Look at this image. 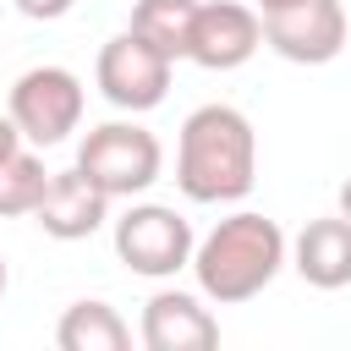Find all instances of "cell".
Returning <instances> with one entry per match:
<instances>
[{
  "instance_id": "3",
  "label": "cell",
  "mask_w": 351,
  "mask_h": 351,
  "mask_svg": "<svg viewBox=\"0 0 351 351\" xmlns=\"http://www.w3.org/2000/svg\"><path fill=\"white\" fill-rule=\"evenodd\" d=\"M77 170L110 197V203H132L143 197L159 176H165V148L143 121H99L82 143H77Z\"/></svg>"
},
{
  "instance_id": "10",
  "label": "cell",
  "mask_w": 351,
  "mask_h": 351,
  "mask_svg": "<svg viewBox=\"0 0 351 351\" xmlns=\"http://www.w3.org/2000/svg\"><path fill=\"white\" fill-rule=\"evenodd\" d=\"M110 219V197L71 165V170H49V186L33 208V225L49 241H88L99 225Z\"/></svg>"
},
{
  "instance_id": "11",
  "label": "cell",
  "mask_w": 351,
  "mask_h": 351,
  "mask_svg": "<svg viewBox=\"0 0 351 351\" xmlns=\"http://www.w3.org/2000/svg\"><path fill=\"white\" fill-rule=\"evenodd\" d=\"M313 291H346L351 285V219L346 214H324V219H307L302 236L291 241V258H285Z\"/></svg>"
},
{
  "instance_id": "17",
  "label": "cell",
  "mask_w": 351,
  "mask_h": 351,
  "mask_svg": "<svg viewBox=\"0 0 351 351\" xmlns=\"http://www.w3.org/2000/svg\"><path fill=\"white\" fill-rule=\"evenodd\" d=\"M280 5H291V0H252V11H258V16H269V11H280Z\"/></svg>"
},
{
  "instance_id": "16",
  "label": "cell",
  "mask_w": 351,
  "mask_h": 351,
  "mask_svg": "<svg viewBox=\"0 0 351 351\" xmlns=\"http://www.w3.org/2000/svg\"><path fill=\"white\" fill-rule=\"evenodd\" d=\"M22 148V132H16V121L11 115H0V159H11Z\"/></svg>"
},
{
  "instance_id": "4",
  "label": "cell",
  "mask_w": 351,
  "mask_h": 351,
  "mask_svg": "<svg viewBox=\"0 0 351 351\" xmlns=\"http://www.w3.org/2000/svg\"><path fill=\"white\" fill-rule=\"evenodd\" d=\"M82 110H88V88L66 66H27L11 82V99H5V115L16 121L22 143H33V148L66 143L82 126Z\"/></svg>"
},
{
  "instance_id": "15",
  "label": "cell",
  "mask_w": 351,
  "mask_h": 351,
  "mask_svg": "<svg viewBox=\"0 0 351 351\" xmlns=\"http://www.w3.org/2000/svg\"><path fill=\"white\" fill-rule=\"evenodd\" d=\"M11 5H16L27 22H60V16H66L77 0H11Z\"/></svg>"
},
{
  "instance_id": "7",
  "label": "cell",
  "mask_w": 351,
  "mask_h": 351,
  "mask_svg": "<svg viewBox=\"0 0 351 351\" xmlns=\"http://www.w3.org/2000/svg\"><path fill=\"white\" fill-rule=\"evenodd\" d=\"M346 5L340 0H291L263 16V44L291 66H329L346 49Z\"/></svg>"
},
{
  "instance_id": "5",
  "label": "cell",
  "mask_w": 351,
  "mask_h": 351,
  "mask_svg": "<svg viewBox=\"0 0 351 351\" xmlns=\"http://www.w3.org/2000/svg\"><path fill=\"white\" fill-rule=\"evenodd\" d=\"M192 225L186 214H176L170 203H132L121 219H115V258L143 274V280H170L192 263Z\"/></svg>"
},
{
  "instance_id": "6",
  "label": "cell",
  "mask_w": 351,
  "mask_h": 351,
  "mask_svg": "<svg viewBox=\"0 0 351 351\" xmlns=\"http://www.w3.org/2000/svg\"><path fill=\"white\" fill-rule=\"evenodd\" d=\"M170 55H159L148 38H137L132 27L126 33H115V38H104V49H99V60H93V82H99V93L115 104V110H126V115H143V110H159L165 104V93H170Z\"/></svg>"
},
{
  "instance_id": "2",
  "label": "cell",
  "mask_w": 351,
  "mask_h": 351,
  "mask_svg": "<svg viewBox=\"0 0 351 351\" xmlns=\"http://www.w3.org/2000/svg\"><path fill=\"white\" fill-rule=\"evenodd\" d=\"M291 258V241L285 230L269 219V214H252V208H236L225 214L197 247H192V280L197 291L214 302V307H241L252 302L258 291L274 285V274L285 269Z\"/></svg>"
},
{
  "instance_id": "18",
  "label": "cell",
  "mask_w": 351,
  "mask_h": 351,
  "mask_svg": "<svg viewBox=\"0 0 351 351\" xmlns=\"http://www.w3.org/2000/svg\"><path fill=\"white\" fill-rule=\"evenodd\" d=\"M340 214H346V219H351V176H346V181H340Z\"/></svg>"
},
{
  "instance_id": "14",
  "label": "cell",
  "mask_w": 351,
  "mask_h": 351,
  "mask_svg": "<svg viewBox=\"0 0 351 351\" xmlns=\"http://www.w3.org/2000/svg\"><path fill=\"white\" fill-rule=\"evenodd\" d=\"M44 186H49V170H44V159L33 148H16L11 159H0V219L33 214Z\"/></svg>"
},
{
  "instance_id": "19",
  "label": "cell",
  "mask_w": 351,
  "mask_h": 351,
  "mask_svg": "<svg viewBox=\"0 0 351 351\" xmlns=\"http://www.w3.org/2000/svg\"><path fill=\"white\" fill-rule=\"evenodd\" d=\"M5 285H11V269H5V258H0V296H5Z\"/></svg>"
},
{
  "instance_id": "12",
  "label": "cell",
  "mask_w": 351,
  "mask_h": 351,
  "mask_svg": "<svg viewBox=\"0 0 351 351\" xmlns=\"http://www.w3.org/2000/svg\"><path fill=\"white\" fill-rule=\"evenodd\" d=\"M55 346L60 351H126L132 324L110 302H71L55 324Z\"/></svg>"
},
{
  "instance_id": "8",
  "label": "cell",
  "mask_w": 351,
  "mask_h": 351,
  "mask_svg": "<svg viewBox=\"0 0 351 351\" xmlns=\"http://www.w3.org/2000/svg\"><path fill=\"white\" fill-rule=\"evenodd\" d=\"M258 49H263V16L252 5H241V0H197L186 60H197L203 71H236Z\"/></svg>"
},
{
  "instance_id": "1",
  "label": "cell",
  "mask_w": 351,
  "mask_h": 351,
  "mask_svg": "<svg viewBox=\"0 0 351 351\" xmlns=\"http://www.w3.org/2000/svg\"><path fill=\"white\" fill-rule=\"evenodd\" d=\"M176 186L186 203H241L258 186V132L236 104H197L181 121Z\"/></svg>"
},
{
  "instance_id": "13",
  "label": "cell",
  "mask_w": 351,
  "mask_h": 351,
  "mask_svg": "<svg viewBox=\"0 0 351 351\" xmlns=\"http://www.w3.org/2000/svg\"><path fill=\"white\" fill-rule=\"evenodd\" d=\"M192 16H197V0H137V5H132V33L148 38L159 55L186 60Z\"/></svg>"
},
{
  "instance_id": "9",
  "label": "cell",
  "mask_w": 351,
  "mask_h": 351,
  "mask_svg": "<svg viewBox=\"0 0 351 351\" xmlns=\"http://www.w3.org/2000/svg\"><path fill=\"white\" fill-rule=\"evenodd\" d=\"M137 340L148 351H214L219 346V318L192 291H154L143 302Z\"/></svg>"
}]
</instances>
